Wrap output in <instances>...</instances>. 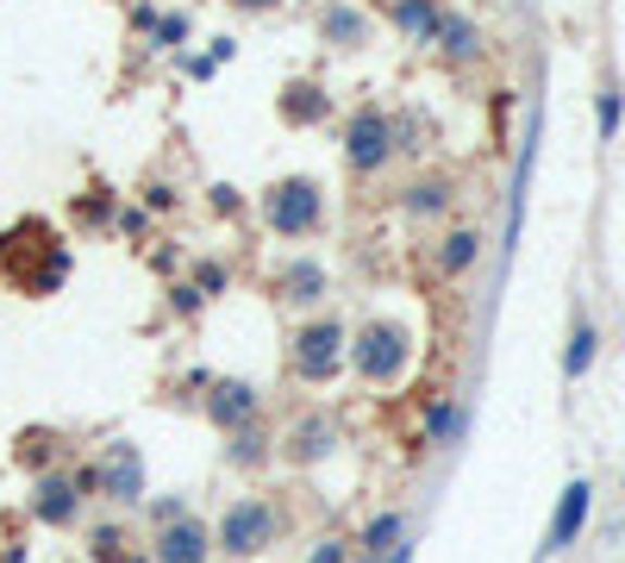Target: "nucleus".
<instances>
[{
	"mask_svg": "<svg viewBox=\"0 0 625 563\" xmlns=\"http://www.w3.org/2000/svg\"><path fill=\"white\" fill-rule=\"evenodd\" d=\"M338 451V420L332 413H300L288 433H275V458H288L295 470H320L325 458Z\"/></svg>",
	"mask_w": 625,
	"mask_h": 563,
	"instance_id": "7",
	"label": "nucleus"
},
{
	"mask_svg": "<svg viewBox=\"0 0 625 563\" xmlns=\"http://www.w3.org/2000/svg\"><path fill=\"white\" fill-rule=\"evenodd\" d=\"M157 13H163V7H150V0H138V7H132V26H138V32H150V26H157Z\"/></svg>",
	"mask_w": 625,
	"mask_h": 563,
	"instance_id": "35",
	"label": "nucleus"
},
{
	"mask_svg": "<svg viewBox=\"0 0 625 563\" xmlns=\"http://www.w3.org/2000/svg\"><path fill=\"white\" fill-rule=\"evenodd\" d=\"M82 551H88V563H150L145 545H132L125 520H95V526L82 533Z\"/></svg>",
	"mask_w": 625,
	"mask_h": 563,
	"instance_id": "14",
	"label": "nucleus"
},
{
	"mask_svg": "<svg viewBox=\"0 0 625 563\" xmlns=\"http://www.w3.org/2000/svg\"><path fill=\"white\" fill-rule=\"evenodd\" d=\"M345 345H350V326L338 313L300 320L295 338H288V376L307 388H325L332 376H345Z\"/></svg>",
	"mask_w": 625,
	"mask_h": 563,
	"instance_id": "3",
	"label": "nucleus"
},
{
	"mask_svg": "<svg viewBox=\"0 0 625 563\" xmlns=\"http://www.w3.org/2000/svg\"><path fill=\"white\" fill-rule=\"evenodd\" d=\"M200 413H207L213 433L232 438L238 426L263 420V395H257V383H245V376H207V388H200Z\"/></svg>",
	"mask_w": 625,
	"mask_h": 563,
	"instance_id": "6",
	"label": "nucleus"
},
{
	"mask_svg": "<svg viewBox=\"0 0 625 563\" xmlns=\"http://www.w3.org/2000/svg\"><path fill=\"white\" fill-rule=\"evenodd\" d=\"M182 70H188V76H195V82H213V70H220V63H213V57H188Z\"/></svg>",
	"mask_w": 625,
	"mask_h": 563,
	"instance_id": "36",
	"label": "nucleus"
},
{
	"mask_svg": "<svg viewBox=\"0 0 625 563\" xmlns=\"http://www.w3.org/2000/svg\"><path fill=\"white\" fill-rule=\"evenodd\" d=\"M257 220L270 238L282 245H300V238H313L325 226V188L313 176H282L270 182L263 195H257Z\"/></svg>",
	"mask_w": 625,
	"mask_h": 563,
	"instance_id": "2",
	"label": "nucleus"
},
{
	"mask_svg": "<svg viewBox=\"0 0 625 563\" xmlns=\"http://www.w3.org/2000/svg\"><path fill=\"white\" fill-rule=\"evenodd\" d=\"M475 263H482V232H475V226H457V232H445V238H438V251H432V270H438L445 282L470 276Z\"/></svg>",
	"mask_w": 625,
	"mask_h": 563,
	"instance_id": "16",
	"label": "nucleus"
},
{
	"mask_svg": "<svg viewBox=\"0 0 625 563\" xmlns=\"http://www.w3.org/2000/svg\"><path fill=\"white\" fill-rule=\"evenodd\" d=\"M150 263H157L163 276H175V270H182V257H175V251H150Z\"/></svg>",
	"mask_w": 625,
	"mask_h": 563,
	"instance_id": "37",
	"label": "nucleus"
},
{
	"mask_svg": "<svg viewBox=\"0 0 625 563\" xmlns=\"http://www.w3.org/2000/svg\"><path fill=\"white\" fill-rule=\"evenodd\" d=\"M463 426H470V413L457 408L450 395H438V401L425 408V445H457V438H463Z\"/></svg>",
	"mask_w": 625,
	"mask_h": 563,
	"instance_id": "24",
	"label": "nucleus"
},
{
	"mask_svg": "<svg viewBox=\"0 0 625 563\" xmlns=\"http://www.w3.org/2000/svg\"><path fill=\"white\" fill-rule=\"evenodd\" d=\"M95 476H100V495H95V501H113V508L145 501V458H138L132 445H107V458L95 463Z\"/></svg>",
	"mask_w": 625,
	"mask_h": 563,
	"instance_id": "11",
	"label": "nucleus"
},
{
	"mask_svg": "<svg viewBox=\"0 0 625 563\" xmlns=\"http://www.w3.org/2000/svg\"><path fill=\"white\" fill-rule=\"evenodd\" d=\"M32 520L38 526H57V533H70V526H82V488L70 483V470H45V476H32Z\"/></svg>",
	"mask_w": 625,
	"mask_h": 563,
	"instance_id": "10",
	"label": "nucleus"
},
{
	"mask_svg": "<svg viewBox=\"0 0 625 563\" xmlns=\"http://www.w3.org/2000/svg\"><path fill=\"white\" fill-rule=\"evenodd\" d=\"M595 351H600V333L588 313H575V333H570V351H563V376L570 383H582L588 370H595Z\"/></svg>",
	"mask_w": 625,
	"mask_h": 563,
	"instance_id": "23",
	"label": "nucleus"
},
{
	"mask_svg": "<svg viewBox=\"0 0 625 563\" xmlns=\"http://www.w3.org/2000/svg\"><path fill=\"white\" fill-rule=\"evenodd\" d=\"M57 458H63V433H50V426H32V433L20 438V451H13V463L32 470V476L57 470Z\"/></svg>",
	"mask_w": 625,
	"mask_h": 563,
	"instance_id": "22",
	"label": "nucleus"
},
{
	"mask_svg": "<svg viewBox=\"0 0 625 563\" xmlns=\"http://www.w3.org/2000/svg\"><path fill=\"white\" fill-rule=\"evenodd\" d=\"M270 295L307 320V308H320L325 295H332V276H325V263H313V257H282L270 270Z\"/></svg>",
	"mask_w": 625,
	"mask_h": 563,
	"instance_id": "8",
	"label": "nucleus"
},
{
	"mask_svg": "<svg viewBox=\"0 0 625 563\" xmlns=\"http://www.w3.org/2000/svg\"><path fill=\"white\" fill-rule=\"evenodd\" d=\"M450 207H457V182L450 176H413L407 188H400V220H413V226L445 220Z\"/></svg>",
	"mask_w": 625,
	"mask_h": 563,
	"instance_id": "13",
	"label": "nucleus"
},
{
	"mask_svg": "<svg viewBox=\"0 0 625 563\" xmlns=\"http://www.w3.org/2000/svg\"><path fill=\"white\" fill-rule=\"evenodd\" d=\"M400 538H407V513L382 508V513H370V520H363V533L350 538V558H357V563H382Z\"/></svg>",
	"mask_w": 625,
	"mask_h": 563,
	"instance_id": "15",
	"label": "nucleus"
},
{
	"mask_svg": "<svg viewBox=\"0 0 625 563\" xmlns=\"http://www.w3.org/2000/svg\"><path fill=\"white\" fill-rule=\"evenodd\" d=\"M588 508H595V488L575 476V483L557 495V513H550V533H545V558L570 551L575 538H582V526H588Z\"/></svg>",
	"mask_w": 625,
	"mask_h": 563,
	"instance_id": "12",
	"label": "nucleus"
},
{
	"mask_svg": "<svg viewBox=\"0 0 625 563\" xmlns=\"http://www.w3.org/2000/svg\"><path fill=\"white\" fill-rule=\"evenodd\" d=\"M113 213H120V195L113 188H88V195L70 201V226L95 238V232H113Z\"/></svg>",
	"mask_w": 625,
	"mask_h": 563,
	"instance_id": "21",
	"label": "nucleus"
},
{
	"mask_svg": "<svg viewBox=\"0 0 625 563\" xmlns=\"http://www.w3.org/2000/svg\"><path fill=\"white\" fill-rule=\"evenodd\" d=\"M382 563H413V538H400V545H395V551H388Z\"/></svg>",
	"mask_w": 625,
	"mask_h": 563,
	"instance_id": "38",
	"label": "nucleus"
},
{
	"mask_svg": "<svg viewBox=\"0 0 625 563\" xmlns=\"http://www.w3.org/2000/svg\"><path fill=\"white\" fill-rule=\"evenodd\" d=\"M207 207H213L220 220H232V213H245V195H238L232 182H213V188H207Z\"/></svg>",
	"mask_w": 625,
	"mask_h": 563,
	"instance_id": "31",
	"label": "nucleus"
},
{
	"mask_svg": "<svg viewBox=\"0 0 625 563\" xmlns=\"http://www.w3.org/2000/svg\"><path fill=\"white\" fill-rule=\"evenodd\" d=\"M388 20H395L413 45H432L438 26H445V7H438V0H388Z\"/></svg>",
	"mask_w": 625,
	"mask_h": 563,
	"instance_id": "18",
	"label": "nucleus"
},
{
	"mask_svg": "<svg viewBox=\"0 0 625 563\" xmlns=\"http://www.w3.org/2000/svg\"><path fill=\"white\" fill-rule=\"evenodd\" d=\"M182 513H188L182 495H157V501L145 508V520H150V533H157V526H170V520H182Z\"/></svg>",
	"mask_w": 625,
	"mask_h": 563,
	"instance_id": "32",
	"label": "nucleus"
},
{
	"mask_svg": "<svg viewBox=\"0 0 625 563\" xmlns=\"http://www.w3.org/2000/svg\"><path fill=\"white\" fill-rule=\"evenodd\" d=\"M438 45H445L450 63H475V57H482V32H475L470 20L445 13V26H438Z\"/></svg>",
	"mask_w": 625,
	"mask_h": 563,
	"instance_id": "25",
	"label": "nucleus"
},
{
	"mask_svg": "<svg viewBox=\"0 0 625 563\" xmlns=\"http://www.w3.org/2000/svg\"><path fill=\"white\" fill-rule=\"evenodd\" d=\"M138 207H145V213H175V207H182V195H175L170 182H145V195H138Z\"/></svg>",
	"mask_w": 625,
	"mask_h": 563,
	"instance_id": "30",
	"label": "nucleus"
},
{
	"mask_svg": "<svg viewBox=\"0 0 625 563\" xmlns=\"http://www.w3.org/2000/svg\"><path fill=\"white\" fill-rule=\"evenodd\" d=\"M613 132H620V88L600 95V138H613Z\"/></svg>",
	"mask_w": 625,
	"mask_h": 563,
	"instance_id": "34",
	"label": "nucleus"
},
{
	"mask_svg": "<svg viewBox=\"0 0 625 563\" xmlns=\"http://www.w3.org/2000/svg\"><path fill=\"white\" fill-rule=\"evenodd\" d=\"M232 7H245V13H270V7H282V0H232Z\"/></svg>",
	"mask_w": 625,
	"mask_h": 563,
	"instance_id": "39",
	"label": "nucleus"
},
{
	"mask_svg": "<svg viewBox=\"0 0 625 563\" xmlns=\"http://www.w3.org/2000/svg\"><path fill=\"white\" fill-rule=\"evenodd\" d=\"M320 38L325 45H363V38H370V13H363L357 0H332L320 13Z\"/></svg>",
	"mask_w": 625,
	"mask_h": 563,
	"instance_id": "20",
	"label": "nucleus"
},
{
	"mask_svg": "<svg viewBox=\"0 0 625 563\" xmlns=\"http://www.w3.org/2000/svg\"><path fill=\"white\" fill-rule=\"evenodd\" d=\"M188 13H157V26H150V38H157V51H182V38H188Z\"/></svg>",
	"mask_w": 625,
	"mask_h": 563,
	"instance_id": "27",
	"label": "nucleus"
},
{
	"mask_svg": "<svg viewBox=\"0 0 625 563\" xmlns=\"http://www.w3.org/2000/svg\"><path fill=\"white\" fill-rule=\"evenodd\" d=\"M275 533H282V520H275L270 495H238V501L213 520V551L250 563V558H263V551L275 545Z\"/></svg>",
	"mask_w": 625,
	"mask_h": 563,
	"instance_id": "4",
	"label": "nucleus"
},
{
	"mask_svg": "<svg viewBox=\"0 0 625 563\" xmlns=\"http://www.w3.org/2000/svg\"><path fill=\"white\" fill-rule=\"evenodd\" d=\"M188 282H195L200 301H220L225 288H232V270H225L220 257H195V263H188Z\"/></svg>",
	"mask_w": 625,
	"mask_h": 563,
	"instance_id": "26",
	"label": "nucleus"
},
{
	"mask_svg": "<svg viewBox=\"0 0 625 563\" xmlns=\"http://www.w3.org/2000/svg\"><path fill=\"white\" fill-rule=\"evenodd\" d=\"M270 458H275V433L263 426V420L238 426V433H232V445H225V463H232V470H263Z\"/></svg>",
	"mask_w": 625,
	"mask_h": 563,
	"instance_id": "19",
	"label": "nucleus"
},
{
	"mask_svg": "<svg viewBox=\"0 0 625 563\" xmlns=\"http://www.w3.org/2000/svg\"><path fill=\"white\" fill-rule=\"evenodd\" d=\"M307 563H350V538H320L307 551Z\"/></svg>",
	"mask_w": 625,
	"mask_h": 563,
	"instance_id": "33",
	"label": "nucleus"
},
{
	"mask_svg": "<svg viewBox=\"0 0 625 563\" xmlns=\"http://www.w3.org/2000/svg\"><path fill=\"white\" fill-rule=\"evenodd\" d=\"M170 313L175 320H200V313H207V301L195 295V282H170Z\"/></svg>",
	"mask_w": 625,
	"mask_h": 563,
	"instance_id": "29",
	"label": "nucleus"
},
{
	"mask_svg": "<svg viewBox=\"0 0 625 563\" xmlns=\"http://www.w3.org/2000/svg\"><path fill=\"white\" fill-rule=\"evenodd\" d=\"M113 232L132 238V245H145V238H150V213H145V207H120V213H113Z\"/></svg>",
	"mask_w": 625,
	"mask_h": 563,
	"instance_id": "28",
	"label": "nucleus"
},
{
	"mask_svg": "<svg viewBox=\"0 0 625 563\" xmlns=\"http://www.w3.org/2000/svg\"><path fill=\"white\" fill-rule=\"evenodd\" d=\"M400 157L395 145V113L382 101H363L357 113H350V126H345V163H350V176H382L388 163Z\"/></svg>",
	"mask_w": 625,
	"mask_h": 563,
	"instance_id": "5",
	"label": "nucleus"
},
{
	"mask_svg": "<svg viewBox=\"0 0 625 563\" xmlns=\"http://www.w3.org/2000/svg\"><path fill=\"white\" fill-rule=\"evenodd\" d=\"M413 363V333L400 326L395 313H370L357 320V333L345 345V370L357 376L363 388H395Z\"/></svg>",
	"mask_w": 625,
	"mask_h": 563,
	"instance_id": "1",
	"label": "nucleus"
},
{
	"mask_svg": "<svg viewBox=\"0 0 625 563\" xmlns=\"http://www.w3.org/2000/svg\"><path fill=\"white\" fill-rule=\"evenodd\" d=\"M145 551H150V563H213V526L200 513H182V520L150 533Z\"/></svg>",
	"mask_w": 625,
	"mask_h": 563,
	"instance_id": "9",
	"label": "nucleus"
},
{
	"mask_svg": "<svg viewBox=\"0 0 625 563\" xmlns=\"http://www.w3.org/2000/svg\"><path fill=\"white\" fill-rule=\"evenodd\" d=\"M325 113H332V95L320 82H288L282 88V126H320Z\"/></svg>",
	"mask_w": 625,
	"mask_h": 563,
	"instance_id": "17",
	"label": "nucleus"
}]
</instances>
